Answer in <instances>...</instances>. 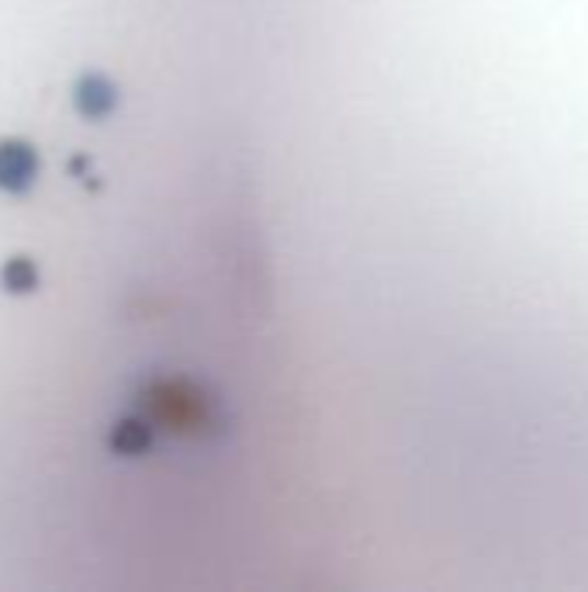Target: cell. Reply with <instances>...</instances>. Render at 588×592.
I'll use <instances>...</instances> for the list:
<instances>
[{
  "label": "cell",
  "instance_id": "6da1fadb",
  "mask_svg": "<svg viewBox=\"0 0 588 592\" xmlns=\"http://www.w3.org/2000/svg\"><path fill=\"white\" fill-rule=\"evenodd\" d=\"M38 181V149L28 139L4 136L0 139V191L25 194Z\"/></svg>",
  "mask_w": 588,
  "mask_h": 592
},
{
  "label": "cell",
  "instance_id": "7a4b0ae2",
  "mask_svg": "<svg viewBox=\"0 0 588 592\" xmlns=\"http://www.w3.org/2000/svg\"><path fill=\"white\" fill-rule=\"evenodd\" d=\"M73 104L83 118H104L115 104V87L101 73H83L73 87Z\"/></svg>",
  "mask_w": 588,
  "mask_h": 592
},
{
  "label": "cell",
  "instance_id": "3957f363",
  "mask_svg": "<svg viewBox=\"0 0 588 592\" xmlns=\"http://www.w3.org/2000/svg\"><path fill=\"white\" fill-rule=\"evenodd\" d=\"M0 288L8 295H32L38 288V267L35 260L18 253L11 260H4V267H0Z\"/></svg>",
  "mask_w": 588,
  "mask_h": 592
}]
</instances>
